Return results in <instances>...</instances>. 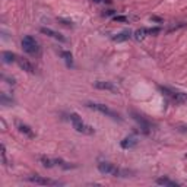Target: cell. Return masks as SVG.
Returning a JSON list of instances; mask_svg holds the SVG:
<instances>
[{"label":"cell","instance_id":"1","mask_svg":"<svg viewBox=\"0 0 187 187\" xmlns=\"http://www.w3.org/2000/svg\"><path fill=\"white\" fill-rule=\"evenodd\" d=\"M98 170H100V173L108 174V175H113V177H132L130 174H133L129 170H123V168L116 167L111 162H100Z\"/></svg>","mask_w":187,"mask_h":187},{"label":"cell","instance_id":"2","mask_svg":"<svg viewBox=\"0 0 187 187\" xmlns=\"http://www.w3.org/2000/svg\"><path fill=\"white\" fill-rule=\"evenodd\" d=\"M158 89H160L165 97H168L173 102L187 105V94L186 92H181L178 89H173V88H168V86H158Z\"/></svg>","mask_w":187,"mask_h":187},{"label":"cell","instance_id":"3","mask_svg":"<svg viewBox=\"0 0 187 187\" xmlns=\"http://www.w3.org/2000/svg\"><path fill=\"white\" fill-rule=\"evenodd\" d=\"M40 162L46 168H53V167H60L63 170H70V168H76V165L66 162L61 158H48V156H40Z\"/></svg>","mask_w":187,"mask_h":187},{"label":"cell","instance_id":"4","mask_svg":"<svg viewBox=\"0 0 187 187\" xmlns=\"http://www.w3.org/2000/svg\"><path fill=\"white\" fill-rule=\"evenodd\" d=\"M69 117H70V120L73 123V129L76 132H79V133H82V134H94L95 133V129L91 127L89 124H86V123H83L82 119H80L76 113H72Z\"/></svg>","mask_w":187,"mask_h":187},{"label":"cell","instance_id":"5","mask_svg":"<svg viewBox=\"0 0 187 187\" xmlns=\"http://www.w3.org/2000/svg\"><path fill=\"white\" fill-rule=\"evenodd\" d=\"M86 107L92 108V110H95V111H98V113L104 114V116H107V117H110V119H113V120H121L120 114L117 113V111H114V110H111L110 107H107V105H104V104H98V102H88Z\"/></svg>","mask_w":187,"mask_h":187},{"label":"cell","instance_id":"6","mask_svg":"<svg viewBox=\"0 0 187 187\" xmlns=\"http://www.w3.org/2000/svg\"><path fill=\"white\" fill-rule=\"evenodd\" d=\"M22 48H24V51L28 54H31V56H37V54H40V44H38V41L32 38L31 35H27V37H24L22 38Z\"/></svg>","mask_w":187,"mask_h":187},{"label":"cell","instance_id":"7","mask_svg":"<svg viewBox=\"0 0 187 187\" xmlns=\"http://www.w3.org/2000/svg\"><path fill=\"white\" fill-rule=\"evenodd\" d=\"M27 180L34 183V184H40V186H60L61 184L60 181L46 178V177H41V175H29Z\"/></svg>","mask_w":187,"mask_h":187},{"label":"cell","instance_id":"8","mask_svg":"<svg viewBox=\"0 0 187 187\" xmlns=\"http://www.w3.org/2000/svg\"><path fill=\"white\" fill-rule=\"evenodd\" d=\"M130 114L133 116L134 120L138 121V124L140 126V130H142L143 133L148 134L149 132H151V123H149V121H148L145 117H142V116H140L139 113H136V111H130Z\"/></svg>","mask_w":187,"mask_h":187},{"label":"cell","instance_id":"9","mask_svg":"<svg viewBox=\"0 0 187 187\" xmlns=\"http://www.w3.org/2000/svg\"><path fill=\"white\" fill-rule=\"evenodd\" d=\"M94 86L97 88V89H104V91L119 92V88L116 86L113 82H108V80H97V82H94Z\"/></svg>","mask_w":187,"mask_h":187},{"label":"cell","instance_id":"10","mask_svg":"<svg viewBox=\"0 0 187 187\" xmlns=\"http://www.w3.org/2000/svg\"><path fill=\"white\" fill-rule=\"evenodd\" d=\"M16 127H18V130H19L20 133H24L25 136H28L29 139H34V138H35V133L32 132V129L28 126V124H25V123L16 120Z\"/></svg>","mask_w":187,"mask_h":187},{"label":"cell","instance_id":"11","mask_svg":"<svg viewBox=\"0 0 187 187\" xmlns=\"http://www.w3.org/2000/svg\"><path fill=\"white\" fill-rule=\"evenodd\" d=\"M41 34H46V35H48V37H51V38H54V40H57V41H61V42H66V38L61 35V34L59 32H56V31H53V29H50V28H46V27H42L40 29Z\"/></svg>","mask_w":187,"mask_h":187},{"label":"cell","instance_id":"12","mask_svg":"<svg viewBox=\"0 0 187 187\" xmlns=\"http://www.w3.org/2000/svg\"><path fill=\"white\" fill-rule=\"evenodd\" d=\"M138 145V139L134 138V136H127V138H124V139L120 142V146L123 148V149H132V148H134Z\"/></svg>","mask_w":187,"mask_h":187},{"label":"cell","instance_id":"13","mask_svg":"<svg viewBox=\"0 0 187 187\" xmlns=\"http://www.w3.org/2000/svg\"><path fill=\"white\" fill-rule=\"evenodd\" d=\"M16 63L19 64L20 69H24V70L28 72V73H35V67H34V64L32 63H29L28 60H25V59H19V57H18Z\"/></svg>","mask_w":187,"mask_h":187},{"label":"cell","instance_id":"14","mask_svg":"<svg viewBox=\"0 0 187 187\" xmlns=\"http://www.w3.org/2000/svg\"><path fill=\"white\" fill-rule=\"evenodd\" d=\"M156 184H160V186H168V187H178L180 186V183L170 180V178H167V177H164V178H158V180H156Z\"/></svg>","mask_w":187,"mask_h":187},{"label":"cell","instance_id":"15","mask_svg":"<svg viewBox=\"0 0 187 187\" xmlns=\"http://www.w3.org/2000/svg\"><path fill=\"white\" fill-rule=\"evenodd\" d=\"M129 38H132V32L130 31H123V32L117 34L113 37V41H117V42H121V41H126Z\"/></svg>","mask_w":187,"mask_h":187},{"label":"cell","instance_id":"16","mask_svg":"<svg viewBox=\"0 0 187 187\" xmlns=\"http://www.w3.org/2000/svg\"><path fill=\"white\" fill-rule=\"evenodd\" d=\"M2 57H3V61L5 63H12V61H16L18 60V56L12 51H3L2 53Z\"/></svg>","mask_w":187,"mask_h":187},{"label":"cell","instance_id":"17","mask_svg":"<svg viewBox=\"0 0 187 187\" xmlns=\"http://www.w3.org/2000/svg\"><path fill=\"white\" fill-rule=\"evenodd\" d=\"M60 56L64 59V61L67 63V66H72V63H73V57H72V53L70 51H60Z\"/></svg>","mask_w":187,"mask_h":187},{"label":"cell","instance_id":"18","mask_svg":"<svg viewBox=\"0 0 187 187\" xmlns=\"http://www.w3.org/2000/svg\"><path fill=\"white\" fill-rule=\"evenodd\" d=\"M0 101H2V104H3V105H7V104H10V105H12V104H13V100H9V98L6 97V94H2Z\"/></svg>","mask_w":187,"mask_h":187},{"label":"cell","instance_id":"19","mask_svg":"<svg viewBox=\"0 0 187 187\" xmlns=\"http://www.w3.org/2000/svg\"><path fill=\"white\" fill-rule=\"evenodd\" d=\"M0 149H2V162H3V165H7V161H6V148H5V145H2V146H0Z\"/></svg>","mask_w":187,"mask_h":187},{"label":"cell","instance_id":"20","mask_svg":"<svg viewBox=\"0 0 187 187\" xmlns=\"http://www.w3.org/2000/svg\"><path fill=\"white\" fill-rule=\"evenodd\" d=\"M113 19H114V20H117V22H129V19H127L126 16H117V15H116Z\"/></svg>","mask_w":187,"mask_h":187},{"label":"cell","instance_id":"21","mask_svg":"<svg viewBox=\"0 0 187 187\" xmlns=\"http://www.w3.org/2000/svg\"><path fill=\"white\" fill-rule=\"evenodd\" d=\"M59 22H61V24H63V25H64V27H73V24H72V22H69V20H64V19H59Z\"/></svg>","mask_w":187,"mask_h":187},{"label":"cell","instance_id":"22","mask_svg":"<svg viewBox=\"0 0 187 187\" xmlns=\"http://www.w3.org/2000/svg\"><path fill=\"white\" fill-rule=\"evenodd\" d=\"M151 19L155 20V22H162V19H161V18H158V16H152Z\"/></svg>","mask_w":187,"mask_h":187},{"label":"cell","instance_id":"23","mask_svg":"<svg viewBox=\"0 0 187 187\" xmlns=\"http://www.w3.org/2000/svg\"><path fill=\"white\" fill-rule=\"evenodd\" d=\"M92 2H95V3H101V2H107V3H110V0H92Z\"/></svg>","mask_w":187,"mask_h":187}]
</instances>
